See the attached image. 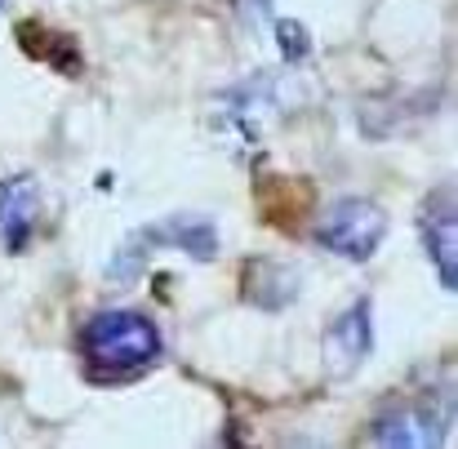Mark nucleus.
<instances>
[{"label": "nucleus", "mask_w": 458, "mask_h": 449, "mask_svg": "<svg viewBox=\"0 0 458 449\" xmlns=\"http://www.w3.org/2000/svg\"><path fill=\"white\" fill-rule=\"evenodd\" d=\"M81 360L94 378L116 383L152 369L160 356V329L143 311H98L81 325Z\"/></svg>", "instance_id": "obj_1"}, {"label": "nucleus", "mask_w": 458, "mask_h": 449, "mask_svg": "<svg viewBox=\"0 0 458 449\" xmlns=\"http://www.w3.org/2000/svg\"><path fill=\"white\" fill-rule=\"evenodd\" d=\"M383 236H387V214H383L374 200H365V196H343V200H334V205L320 214V223H316V241H320L329 254L347 258V263L374 258L378 245H383Z\"/></svg>", "instance_id": "obj_2"}, {"label": "nucleus", "mask_w": 458, "mask_h": 449, "mask_svg": "<svg viewBox=\"0 0 458 449\" xmlns=\"http://www.w3.org/2000/svg\"><path fill=\"white\" fill-rule=\"evenodd\" d=\"M40 209H45V191L36 178L18 174L0 182V250L4 254H22L40 227Z\"/></svg>", "instance_id": "obj_3"}, {"label": "nucleus", "mask_w": 458, "mask_h": 449, "mask_svg": "<svg viewBox=\"0 0 458 449\" xmlns=\"http://www.w3.org/2000/svg\"><path fill=\"white\" fill-rule=\"evenodd\" d=\"M374 347V329H369V299H356L343 316H334V325L325 329V369L334 378H347L365 365Z\"/></svg>", "instance_id": "obj_4"}, {"label": "nucleus", "mask_w": 458, "mask_h": 449, "mask_svg": "<svg viewBox=\"0 0 458 449\" xmlns=\"http://www.w3.org/2000/svg\"><path fill=\"white\" fill-rule=\"evenodd\" d=\"M432 428H450V419L432 410V401H401V405H387L378 419H374V441L378 445H441L445 436L432 432Z\"/></svg>", "instance_id": "obj_5"}, {"label": "nucleus", "mask_w": 458, "mask_h": 449, "mask_svg": "<svg viewBox=\"0 0 458 449\" xmlns=\"http://www.w3.org/2000/svg\"><path fill=\"white\" fill-rule=\"evenodd\" d=\"M423 245H428V258H432L441 285L454 290L458 285V214H454L450 187L441 196H432L428 209H423Z\"/></svg>", "instance_id": "obj_6"}, {"label": "nucleus", "mask_w": 458, "mask_h": 449, "mask_svg": "<svg viewBox=\"0 0 458 449\" xmlns=\"http://www.w3.org/2000/svg\"><path fill=\"white\" fill-rule=\"evenodd\" d=\"M152 241H156V250H160V245L187 250V254L200 258V263L218 254V232H214V223L200 218V214H178V218H169V223H156Z\"/></svg>", "instance_id": "obj_7"}, {"label": "nucleus", "mask_w": 458, "mask_h": 449, "mask_svg": "<svg viewBox=\"0 0 458 449\" xmlns=\"http://www.w3.org/2000/svg\"><path fill=\"white\" fill-rule=\"evenodd\" d=\"M276 31H281V49H285V58H303L307 54V31L303 27H299V22H281Z\"/></svg>", "instance_id": "obj_8"}, {"label": "nucleus", "mask_w": 458, "mask_h": 449, "mask_svg": "<svg viewBox=\"0 0 458 449\" xmlns=\"http://www.w3.org/2000/svg\"><path fill=\"white\" fill-rule=\"evenodd\" d=\"M236 9H241V18H245L250 27H259V22L272 18V0H236Z\"/></svg>", "instance_id": "obj_9"}, {"label": "nucleus", "mask_w": 458, "mask_h": 449, "mask_svg": "<svg viewBox=\"0 0 458 449\" xmlns=\"http://www.w3.org/2000/svg\"><path fill=\"white\" fill-rule=\"evenodd\" d=\"M0 9H4V0H0Z\"/></svg>", "instance_id": "obj_10"}]
</instances>
